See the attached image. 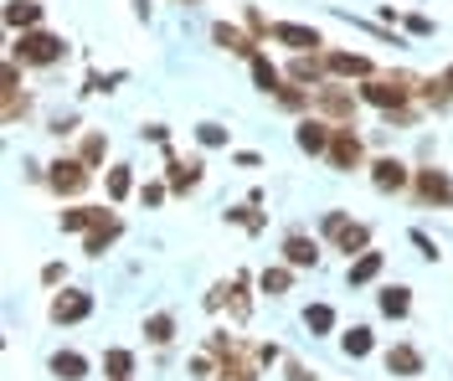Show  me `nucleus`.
<instances>
[{
	"mask_svg": "<svg viewBox=\"0 0 453 381\" xmlns=\"http://www.w3.org/2000/svg\"><path fill=\"white\" fill-rule=\"evenodd\" d=\"M88 180H93V171H88L78 155H73V160H57V165H47V186H52L57 196H78Z\"/></svg>",
	"mask_w": 453,
	"mask_h": 381,
	"instance_id": "nucleus-9",
	"label": "nucleus"
},
{
	"mask_svg": "<svg viewBox=\"0 0 453 381\" xmlns=\"http://www.w3.org/2000/svg\"><path fill=\"white\" fill-rule=\"evenodd\" d=\"M62 278H67V268H62V263H47V268H42V284H47V289H57Z\"/></svg>",
	"mask_w": 453,
	"mask_h": 381,
	"instance_id": "nucleus-42",
	"label": "nucleus"
},
{
	"mask_svg": "<svg viewBox=\"0 0 453 381\" xmlns=\"http://www.w3.org/2000/svg\"><path fill=\"white\" fill-rule=\"evenodd\" d=\"M248 31H253L257 42H263V36H268V31H273V21H268V16H263V11H257V5H248Z\"/></svg>",
	"mask_w": 453,
	"mask_h": 381,
	"instance_id": "nucleus-40",
	"label": "nucleus"
},
{
	"mask_svg": "<svg viewBox=\"0 0 453 381\" xmlns=\"http://www.w3.org/2000/svg\"><path fill=\"white\" fill-rule=\"evenodd\" d=\"M78 160H83L88 171H98V165L109 160V134H83V145H78Z\"/></svg>",
	"mask_w": 453,
	"mask_h": 381,
	"instance_id": "nucleus-31",
	"label": "nucleus"
},
{
	"mask_svg": "<svg viewBox=\"0 0 453 381\" xmlns=\"http://www.w3.org/2000/svg\"><path fill=\"white\" fill-rule=\"evenodd\" d=\"M283 263L288 268H319V242L310 232H288L283 237Z\"/></svg>",
	"mask_w": 453,
	"mask_h": 381,
	"instance_id": "nucleus-15",
	"label": "nucleus"
},
{
	"mask_svg": "<svg viewBox=\"0 0 453 381\" xmlns=\"http://www.w3.org/2000/svg\"><path fill=\"white\" fill-rule=\"evenodd\" d=\"M304 330H310V335H330V330H335V309H330V304H310V309H304Z\"/></svg>",
	"mask_w": 453,
	"mask_h": 381,
	"instance_id": "nucleus-34",
	"label": "nucleus"
},
{
	"mask_svg": "<svg viewBox=\"0 0 453 381\" xmlns=\"http://www.w3.org/2000/svg\"><path fill=\"white\" fill-rule=\"evenodd\" d=\"M211 42L222 47V52H232V57H257V36L242 27H226V21H217L211 27Z\"/></svg>",
	"mask_w": 453,
	"mask_h": 381,
	"instance_id": "nucleus-14",
	"label": "nucleus"
},
{
	"mask_svg": "<svg viewBox=\"0 0 453 381\" xmlns=\"http://www.w3.org/2000/svg\"><path fill=\"white\" fill-rule=\"evenodd\" d=\"M104 191H109V202H124V196L134 191V165H109V176H104Z\"/></svg>",
	"mask_w": 453,
	"mask_h": 381,
	"instance_id": "nucleus-25",
	"label": "nucleus"
},
{
	"mask_svg": "<svg viewBox=\"0 0 453 381\" xmlns=\"http://www.w3.org/2000/svg\"><path fill=\"white\" fill-rule=\"evenodd\" d=\"M371 346H376V340H371V330H366V324H350V330L340 335V351L350 355V361H361V355H371Z\"/></svg>",
	"mask_w": 453,
	"mask_h": 381,
	"instance_id": "nucleus-28",
	"label": "nucleus"
},
{
	"mask_svg": "<svg viewBox=\"0 0 453 381\" xmlns=\"http://www.w3.org/2000/svg\"><path fill=\"white\" fill-rule=\"evenodd\" d=\"M165 196H170V186H165V180H150V186H140V202H144V206H160Z\"/></svg>",
	"mask_w": 453,
	"mask_h": 381,
	"instance_id": "nucleus-37",
	"label": "nucleus"
},
{
	"mask_svg": "<svg viewBox=\"0 0 453 381\" xmlns=\"http://www.w3.org/2000/svg\"><path fill=\"white\" fill-rule=\"evenodd\" d=\"M418 93H423V103H427V109H438V114H443V109L453 103L449 78H423V83H418Z\"/></svg>",
	"mask_w": 453,
	"mask_h": 381,
	"instance_id": "nucleus-26",
	"label": "nucleus"
},
{
	"mask_svg": "<svg viewBox=\"0 0 453 381\" xmlns=\"http://www.w3.org/2000/svg\"><path fill=\"white\" fill-rule=\"evenodd\" d=\"M314 109L330 118V124H356V98L335 83H325V88H314Z\"/></svg>",
	"mask_w": 453,
	"mask_h": 381,
	"instance_id": "nucleus-10",
	"label": "nucleus"
},
{
	"mask_svg": "<svg viewBox=\"0 0 453 381\" xmlns=\"http://www.w3.org/2000/svg\"><path fill=\"white\" fill-rule=\"evenodd\" d=\"M47 371H52L57 381H83V377H88V355H78V351H57L52 361H47Z\"/></svg>",
	"mask_w": 453,
	"mask_h": 381,
	"instance_id": "nucleus-21",
	"label": "nucleus"
},
{
	"mask_svg": "<svg viewBox=\"0 0 453 381\" xmlns=\"http://www.w3.org/2000/svg\"><path fill=\"white\" fill-rule=\"evenodd\" d=\"M134 16H140V21H150V0H134Z\"/></svg>",
	"mask_w": 453,
	"mask_h": 381,
	"instance_id": "nucleus-47",
	"label": "nucleus"
},
{
	"mask_svg": "<svg viewBox=\"0 0 453 381\" xmlns=\"http://www.w3.org/2000/svg\"><path fill=\"white\" fill-rule=\"evenodd\" d=\"M222 371V366H211V351H201V355H191V377H201V381H211Z\"/></svg>",
	"mask_w": 453,
	"mask_h": 381,
	"instance_id": "nucleus-38",
	"label": "nucleus"
},
{
	"mask_svg": "<svg viewBox=\"0 0 453 381\" xmlns=\"http://www.w3.org/2000/svg\"><path fill=\"white\" fill-rule=\"evenodd\" d=\"M11 57L21 62V67H57V62L67 57V42L52 36V31H21L16 47H11Z\"/></svg>",
	"mask_w": 453,
	"mask_h": 381,
	"instance_id": "nucleus-1",
	"label": "nucleus"
},
{
	"mask_svg": "<svg viewBox=\"0 0 453 381\" xmlns=\"http://www.w3.org/2000/svg\"><path fill=\"white\" fill-rule=\"evenodd\" d=\"M119 232H124V222H119L113 211H104V217H98V222L88 227V237H83V253H88V258H104V253H109L113 242H119Z\"/></svg>",
	"mask_w": 453,
	"mask_h": 381,
	"instance_id": "nucleus-13",
	"label": "nucleus"
},
{
	"mask_svg": "<svg viewBox=\"0 0 453 381\" xmlns=\"http://www.w3.org/2000/svg\"><path fill=\"white\" fill-rule=\"evenodd\" d=\"M412 191H418L423 206H453V180H449V171H438V165L412 171Z\"/></svg>",
	"mask_w": 453,
	"mask_h": 381,
	"instance_id": "nucleus-6",
	"label": "nucleus"
},
{
	"mask_svg": "<svg viewBox=\"0 0 453 381\" xmlns=\"http://www.w3.org/2000/svg\"><path fill=\"white\" fill-rule=\"evenodd\" d=\"M257 351V366H273V361H279V346H273V340H268V346H253Z\"/></svg>",
	"mask_w": 453,
	"mask_h": 381,
	"instance_id": "nucleus-44",
	"label": "nucleus"
},
{
	"mask_svg": "<svg viewBox=\"0 0 453 381\" xmlns=\"http://www.w3.org/2000/svg\"><path fill=\"white\" fill-rule=\"evenodd\" d=\"M104 377H109V381H129V377H134V351H124V346L104 351Z\"/></svg>",
	"mask_w": 453,
	"mask_h": 381,
	"instance_id": "nucleus-23",
	"label": "nucleus"
},
{
	"mask_svg": "<svg viewBox=\"0 0 453 381\" xmlns=\"http://www.w3.org/2000/svg\"><path fill=\"white\" fill-rule=\"evenodd\" d=\"M222 304H226V284H217V289L206 293V309H222Z\"/></svg>",
	"mask_w": 453,
	"mask_h": 381,
	"instance_id": "nucleus-46",
	"label": "nucleus"
},
{
	"mask_svg": "<svg viewBox=\"0 0 453 381\" xmlns=\"http://www.w3.org/2000/svg\"><path fill=\"white\" fill-rule=\"evenodd\" d=\"M201 171H206L201 160H175V155H170L165 160V186L170 191H191V186L201 180Z\"/></svg>",
	"mask_w": 453,
	"mask_h": 381,
	"instance_id": "nucleus-18",
	"label": "nucleus"
},
{
	"mask_svg": "<svg viewBox=\"0 0 453 381\" xmlns=\"http://www.w3.org/2000/svg\"><path fill=\"white\" fill-rule=\"evenodd\" d=\"M196 140H201L206 149H222V145H226V129H222V124H201Z\"/></svg>",
	"mask_w": 453,
	"mask_h": 381,
	"instance_id": "nucleus-36",
	"label": "nucleus"
},
{
	"mask_svg": "<svg viewBox=\"0 0 453 381\" xmlns=\"http://www.w3.org/2000/svg\"><path fill=\"white\" fill-rule=\"evenodd\" d=\"M226 222H237V227H248V232H263V227H268V217L257 211V202H248V206H232V211H226Z\"/></svg>",
	"mask_w": 453,
	"mask_h": 381,
	"instance_id": "nucleus-35",
	"label": "nucleus"
},
{
	"mask_svg": "<svg viewBox=\"0 0 453 381\" xmlns=\"http://www.w3.org/2000/svg\"><path fill=\"white\" fill-rule=\"evenodd\" d=\"M376 309H381L387 320H407V309H412V289H407V284H387V289L376 293Z\"/></svg>",
	"mask_w": 453,
	"mask_h": 381,
	"instance_id": "nucleus-17",
	"label": "nucleus"
},
{
	"mask_svg": "<svg viewBox=\"0 0 453 381\" xmlns=\"http://www.w3.org/2000/svg\"><path fill=\"white\" fill-rule=\"evenodd\" d=\"M325 237H335V248L345 258H361L371 248V227L366 222H345V211H325Z\"/></svg>",
	"mask_w": 453,
	"mask_h": 381,
	"instance_id": "nucleus-3",
	"label": "nucleus"
},
{
	"mask_svg": "<svg viewBox=\"0 0 453 381\" xmlns=\"http://www.w3.org/2000/svg\"><path fill=\"white\" fill-rule=\"evenodd\" d=\"M283 381H314V371L299 366V361H288V366H283Z\"/></svg>",
	"mask_w": 453,
	"mask_h": 381,
	"instance_id": "nucleus-43",
	"label": "nucleus"
},
{
	"mask_svg": "<svg viewBox=\"0 0 453 381\" xmlns=\"http://www.w3.org/2000/svg\"><path fill=\"white\" fill-rule=\"evenodd\" d=\"M144 340L150 346H170L175 340V315H150L144 320Z\"/></svg>",
	"mask_w": 453,
	"mask_h": 381,
	"instance_id": "nucleus-32",
	"label": "nucleus"
},
{
	"mask_svg": "<svg viewBox=\"0 0 453 381\" xmlns=\"http://www.w3.org/2000/svg\"><path fill=\"white\" fill-rule=\"evenodd\" d=\"M335 171H361V160H366V145H361V134H356V124H335V140H330V155H325Z\"/></svg>",
	"mask_w": 453,
	"mask_h": 381,
	"instance_id": "nucleus-4",
	"label": "nucleus"
},
{
	"mask_svg": "<svg viewBox=\"0 0 453 381\" xmlns=\"http://www.w3.org/2000/svg\"><path fill=\"white\" fill-rule=\"evenodd\" d=\"M180 5H196V0H180Z\"/></svg>",
	"mask_w": 453,
	"mask_h": 381,
	"instance_id": "nucleus-49",
	"label": "nucleus"
},
{
	"mask_svg": "<svg viewBox=\"0 0 453 381\" xmlns=\"http://www.w3.org/2000/svg\"><path fill=\"white\" fill-rule=\"evenodd\" d=\"M273 98H279V109H288V114H304V109L314 103V88H299V83H288V88H279Z\"/></svg>",
	"mask_w": 453,
	"mask_h": 381,
	"instance_id": "nucleus-33",
	"label": "nucleus"
},
{
	"mask_svg": "<svg viewBox=\"0 0 453 381\" xmlns=\"http://www.w3.org/2000/svg\"><path fill=\"white\" fill-rule=\"evenodd\" d=\"M98 217H104V206H67L62 211V232H88Z\"/></svg>",
	"mask_w": 453,
	"mask_h": 381,
	"instance_id": "nucleus-30",
	"label": "nucleus"
},
{
	"mask_svg": "<svg viewBox=\"0 0 453 381\" xmlns=\"http://www.w3.org/2000/svg\"><path fill=\"white\" fill-rule=\"evenodd\" d=\"M407 31H412V36H427V31H433V21H427V16H407Z\"/></svg>",
	"mask_w": 453,
	"mask_h": 381,
	"instance_id": "nucleus-45",
	"label": "nucleus"
},
{
	"mask_svg": "<svg viewBox=\"0 0 453 381\" xmlns=\"http://www.w3.org/2000/svg\"><path fill=\"white\" fill-rule=\"evenodd\" d=\"M93 315V293L88 289H67L52 299V324H83Z\"/></svg>",
	"mask_w": 453,
	"mask_h": 381,
	"instance_id": "nucleus-12",
	"label": "nucleus"
},
{
	"mask_svg": "<svg viewBox=\"0 0 453 381\" xmlns=\"http://www.w3.org/2000/svg\"><path fill=\"white\" fill-rule=\"evenodd\" d=\"M288 284H294V268H288V263H283V268H263V273H257V289L268 293V299L288 293Z\"/></svg>",
	"mask_w": 453,
	"mask_h": 381,
	"instance_id": "nucleus-29",
	"label": "nucleus"
},
{
	"mask_svg": "<svg viewBox=\"0 0 453 381\" xmlns=\"http://www.w3.org/2000/svg\"><path fill=\"white\" fill-rule=\"evenodd\" d=\"M443 78H449V88H453V67H449V72H443Z\"/></svg>",
	"mask_w": 453,
	"mask_h": 381,
	"instance_id": "nucleus-48",
	"label": "nucleus"
},
{
	"mask_svg": "<svg viewBox=\"0 0 453 381\" xmlns=\"http://www.w3.org/2000/svg\"><path fill=\"white\" fill-rule=\"evenodd\" d=\"M325 67H330V78H376L371 57H361V52H325Z\"/></svg>",
	"mask_w": 453,
	"mask_h": 381,
	"instance_id": "nucleus-16",
	"label": "nucleus"
},
{
	"mask_svg": "<svg viewBox=\"0 0 453 381\" xmlns=\"http://www.w3.org/2000/svg\"><path fill=\"white\" fill-rule=\"evenodd\" d=\"M36 21H42V5L36 0H11L5 5V27L11 31H36Z\"/></svg>",
	"mask_w": 453,
	"mask_h": 381,
	"instance_id": "nucleus-22",
	"label": "nucleus"
},
{
	"mask_svg": "<svg viewBox=\"0 0 453 381\" xmlns=\"http://www.w3.org/2000/svg\"><path fill=\"white\" fill-rule=\"evenodd\" d=\"M412 78L407 72H396V78H361V103L371 109H381V114H396V109H407V98H412Z\"/></svg>",
	"mask_w": 453,
	"mask_h": 381,
	"instance_id": "nucleus-2",
	"label": "nucleus"
},
{
	"mask_svg": "<svg viewBox=\"0 0 453 381\" xmlns=\"http://www.w3.org/2000/svg\"><path fill=\"white\" fill-rule=\"evenodd\" d=\"M248 67H253V83H257L263 93H279V88H283V72H279L268 57H263V52H257V57H248Z\"/></svg>",
	"mask_w": 453,
	"mask_h": 381,
	"instance_id": "nucleus-27",
	"label": "nucleus"
},
{
	"mask_svg": "<svg viewBox=\"0 0 453 381\" xmlns=\"http://www.w3.org/2000/svg\"><path fill=\"white\" fill-rule=\"evenodd\" d=\"M330 140H335V124L325 114H304L299 129H294V145L304 149V155H330Z\"/></svg>",
	"mask_w": 453,
	"mask_h": 381,
	"instance_id": "nucleus-5",
	"label": "nucleus"
},
{
	"mask_svg": "<svg viewBox=\"0 0 453 381\" xmlns=\"http://www.w3.org/2000/svg\"><path fill=\"white\" fill-rule=\"evenodd\" d=\"M387 371L392 377H423V351L418 346H392L387 351Z\"/></svg>",
	"mask_w": 453,
	"mask_h": 381,
	"instance_id": "nucleus-20",
	"label": "nucleus"
},
{
	"mask_svg": "<svg viewBox=\"0 0 453 381\" xmlns=\"http://www.w3.org/2000/svg\"><path fill=\"white\" fill-rule=\"evenodd\" d=\"M268 42H279V47H288V52H319V47H325V36H319L314 27H304V21H273Z\"/></svg>",
	"mask_w": 453,
	"mask_h": 381,
	"instance_id": "nucleus-8",
	"label": "nucleus"
},
{
	"mask_svg": "<svg viewBox=\"0 0 453 381\" xmlns=\"http://www.w3.org/2000/svg\"><path fill=\"white\" fill-rule=\"evenodd\" d=\"M140 134L150 140V145H170V129H165V124H144Z\"/></svg>",
	"mask_w": 453,
	"mask_h": 381,
	"instance_id": "nucleus-41",
	"label": "nucleus"
},
{
	"mask_svg": "<svg viewBox=\"0 0 453 381\" xmlns=\"http://www.w3.org/2000/svg\"><path fill=\"white\" fill-rule=\"evenodd\" d=\"M283 78H288V83H299V88H325V83H330L325 52H294V62L283 67Z\"/></svg>",
	"mask_w": 453,
	"mask_h": 381,
	"instance_id": "nucleus-7",
	"label": "nucleus"
},
{
	"mask_svg": "<svg viewBox=\"0 0 453 381\" xmlns=\"http://www.w3.org/2000/svg\"><path fill=\"white\" fill-rule=\"evenodd\" d=\"M371 186H376V191H387V196H396V191H407V186H412V171H407L396 155H381V160H371Z\"/></svg>",
	"mask_w": 453,
	"mask_h": 381,
	"instance_id": "nucleus-11",
	"label": "nucleus"
},
{
	"mask_svg": "<svg viewBox=\"0 0 453 381\" xmlns=\"http://www.w3.org/2000/svg\"><path fill=\"white\" fill-rule=\"evenodd\" d=\"M226 304H232V320H237V324L253 315V299H248V273H237V278L226 284Z\"/></svg>",
	"mask_w": 453,
	"mask_h": 381,
	"instance_id": "nucleus-24",
	"label": "nucleus"
},
{
	"mask_svg": "<svg viewBox=\"0 0 453 381\" xmlns=\"http://www.w3.org/2000/svg\"><path fill=\"white\" fill-rule=\"evenodd\" d=\"M407 237H412V248L423 253L427 263H438V242H433V237H427V232H418V227H412V232H407Z\"/></svg>",
	"mask_w": 453,
	"mask_h": 381,
	"instance_id": "nucleus-39",
	"label": "nucleus"
},
{
	"mask_svg": "<svg viewBox=\"0 0 453 381\" xmlns=\"http://www.w3.org/2000/svg\"><path fill=\"white\" fill-rule=\"evenodd\" d=\"M381 263H387V258H381V253H376V248H366V253H361V258H356V263L345 268V284H350V289H366L371 278H376V273H381Z\"/></svg>",
	"mask_w": 453,
	"mask_h": 381,
	"instance_id": "nucleus-19",
	"label": "nucleus"
}]
</instances>
